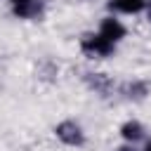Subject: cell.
<instances>
[{
  "label": "cell",
  "instance_id": "obj_1",
  "mask_svg": "<svg viewBox=\"0 0 151 151\" xmlns=\"http://www.w3.org/2000/svg\"><path fill=\"white\" fill-rule=\"evenodd\" d=\"M83 50L87 52V54H92V57H106V54H111L113 52V42L111 40H106L101 33H97V35H83Z\"/></svg>",
  "mask_w": 151,
  "mask_h": 151
},
{
  "label": "cell",
  "instance_id": "obj_2",
  "mask_svg": "<svg viewBox=\"0 0 151 151\" xmlns=\"http://www.w3.org/2000/svg\"><path fill=\"white\" fill-rule=\"evenodd\" d=\"M54 132H57V137L64 142V144H68V146H78V144H83V130L73 123V120H64V123H59L57 127H54Z\"/></svg>",
  "mask_w": 151,
  "mask_h": 151
},
{
  "label": "cell",
  "instance_id": "obj_3",
  "mask_svg": "<svg viewBox=\"0 0 151 151\" xmlns=\"http://www.w3.org/2000/svg\"><path fill=\"white\" fill-rule=\"evenodd\" d=\"M99 33H101L106 40H111V42H118L120 38H125V26H123L118 19H113V17H106V19L101 21V28H99Z\"/></svg>",
  "mask_w": 151,
  "mask_h": 151
},
{
  "label": "cell",
  "instance_id": "obj_4",
  "mask_svg": "<svg viewBox=\"0 0 151 151\" xmlns=\"http://www.w3.org/2000/svg\"><path fill=\"white\" fill-rule=\"evenodd\" d=\"M144 7H146V0H111V9H118V12H125V14L142 12Z\"/></svg>",
  "mask_w": 151,
  "mask_h": 151
},
{
  "label": "cell",
  "instance_id": "obj_5",
  "mask_svg": "<svg viewBox=\"0 0 151 151\" xmlns=\"http://www.w3.org/2000/svg\"><path fill=\"white\" fill-rule=\"evenodd\" d=\"M120 134H123L127 142H137V139H142V134H144V127H142L137 120H127V123L120 127Z\"/></svg>",
  "mask_w": 151,
  "mask_h": 151
},
{
  "label": "cell",
  "instance_id": "obj_6",
  "mask_svg": "<svg viewBox=\"0 0 151 151\" xmlns=\"http://www.w3.org/2000/svg\"><path fill=\"white\" fill-rule=\"evenodd\" d=\"M40 12V5L38 2H33V0H26V2H19V5H14V14L17 17H33V14H38Z\"/></svg>",
  "mask_w": 151,
  "mask_h": 151
},
{
  "label": "cell",
  "instance_id": "obj_7",
  "mask_svg": "<svg viewBox=\"0 0 151 151\" xmlns=\"http://www.w3.org/2000/svg\"><path fill=\"white\" fill-rule=\"evenodd\" d=\"M118 151H134V149H132V146H120Z\"/></svg>",
  "mask_w": 151,
  "mask_h": 151
},
{
  "label": "cell",
  "instance_id": "obj_8",
  "mask_svg": "<svg viewBox=\"0 0 151 151\" xmlns=\"http://www.w3.org/2000/svg\"><path fill=\"white\" fill-rule=\"evenodd\" d=\"M144 151H151V139L146 142V146H144Z\"/></svg>",
  "mask_w": 151,
  "mask_h": 151
},
{
  "label": "cell",
  "instance_id": "obj_9",
  "mask_svg": "<svg viewBox=\"0 0 151 151\" xmlns=\"http://www.w3.org/2000/svg\"><path fill=\"white\" fill-rule=\"evenodd\" d=\"M12 5H19V2H26V0H9Z\"/></svg>",
  "mask_w": 151,
  "mask_h": 151
},
{
  "label": "cell",
  "instance_id": "obj_10",
  "mask_svg": "<svg viewBox=\"0 0 151 151\" xmlns=\"http://www.w3.org/2000/svg\"><path fill=\"white\" fill-rule=\"evenodd\" d=\"M149 19H151V2H149Z\"/></svg>",
  "mask_w": 151,
  "mask_h": 151
}]
</instances>
